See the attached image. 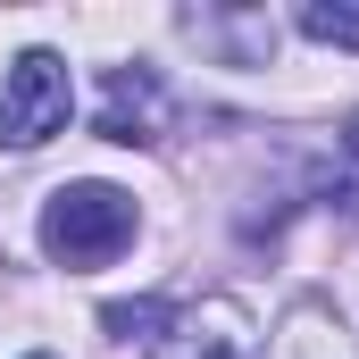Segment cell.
<instances>
[{
  "instance_id": "7",
  "label": "cell",
  "mask_w": 359,
  "mask_h": 359,
  "mask_svg": "<svg viewBox=\"0 0 359 359\" xmlns=\"http://www.w3.org/2000/svg\"><path fill=\"white\" fill-rule=\"evenodd\" d=\"M343 142H351V151H359V109H351V126H343Z\"/></svg>"
},
{
  "instance_id": "3",
  "label": "cell",
  "mask_w": 359,
  "mask_h": 359,
  "mask_svg": "<svg viewBox=\"0 0 359 359\" xmlns=\"http://www.w3.org/2000/svg\"><path fill=\"white\" fill-rule=\"evenodd\" d=\"M151 359H251V318H243V301L209 292V301L168 309V326L151 334Z\"/></svg>"
},
{
  "instance_id": "5",
  "label": "cell",
  "mask_w": 359,
  "mask_h": 359,
  "mask_svg": "<svg viewBox=\"0 0 359 359\" xmlns=\"http://www.w3.org/2000/svg\"><path fill=\"white\" fill-rule=\"evenodd\" d=\"M309 42H334V50H359V0H301L292 17Z\"/></svg>"
},
{
  "instance_id": "8",
  "label": "cell",
  "mask_w": 359,
  "mask_h": 359,
  "mask_svg": "<svg viewBox=\"0 0 359 359\" xmlns=\"http://www.w3.org/2000/svg\"><path fill=\"white\" fill-rule=\"evenodd\" d=\"M34 359H50V351H34Z\"/></svg>"
},
{
  "instance_id": "4",
  "label": "cell",
  "mask_w": 359,
  "mask_h": 359,
  "mask_svg": "<svg viewBox=\"0 0 359 359\" xmlns=\"http://www.w3.org/2000/svg\"><path fill=\"white\" fill-rule=\"evenodd\" d=\"M109 142H159V126H168V92L151 67H109V84H100V117H92Z\"/></svg>"
},
{
  "instance_id": "1",
  "label": "cell",
  "mask_w": 359,
  "mask_h": 359,
  "mask_svg": "<svg viewBox=\"0 0 359 359\" xmlns=\"http://www.w3.org/2000/svg\"><path fill=\"white\" fill-rule=\"evenodd\" d=\"M134 243V192L117 184H59L42 209V251L59 268H109Z\"/></svg>"
},
{
  "instance_id": "6",
  "label": "cell",
  "mask_w": 359,
  "mask_h": 359,
  "mask_svg": "<svg viewBox=\"0 0 359 359\" xmlns=\"http://www.w3.org/2000/svg\"><path fill=\"white\" fill-rule=\"evenodd\" d=\"M100 326H109V334H159V326H168V301H109Z\"/></svg>"
},
{
  "instance_id": "2",
  "label": "cell",
  "mask_w": 359,
  "mask_h": 359,
  "mask_svg": "<svg viewBox=\"0 0 359 359\" xmlns=\"http://www.w3.org/2000/svg\"><path fill=\"white\" fill-rule=\"evenodd\" d=\"M67 109H76L67 59H59V50H25V59L8 67V84H0V142H8V151H34V142H50V134L67 126Z\"/></svg>"
}]
</instances>
